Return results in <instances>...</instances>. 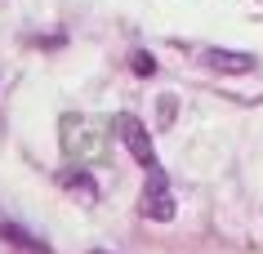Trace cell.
I'll return each mask as SVG.
<instances>
[{"label":"cell","instance_id":"1","mask_svg":"<svg viewBox=\"0 0 263 254\" xmlns=\"http://www.w3.org/2000/svg\"><path fill=\"white\" fill-rule=\"evenodd\" d=\"M111 125H116V139L125 143V152H129V156L143 165V174H147V169H161V161H156V147H152V129L143 125L139 116H134V112H121Z\"/></svg>","mask_w":263,"mask_h":254},{"label":"cell","instance_id":"2","mask_svg":"<svg viewBox=\"0 0 263 254\" xmlns=\"http://www.w3.org/2000/svg\"><path fill=\"white\" fill-rule=\"evenodd\" d=\"M174 197H170V179L165 169H147V183H143V197H139V214L143 219H156V223H170L174 219Z\"/></svg>","mask_w":263,"mask_h":254},{"label":"cell","instance_id":"3","mask_svg":"<svg viewBox=\"0 0 263 254\" xmlns=\"http://www.w3.org/2000/svg\"><path fill=\"white\" fill-rule=\"evenodd\" d=\"M201 63H205V71H219V76H250V71H259V58L241 54V49H205Z\"/></svg>","mask_w":263,"mask_h":254},{"label":"cell","instance_id":"4","mask_svg":"<svg viewBox=\"0 0 263 254\" xmlns=\"http://www.w3.org/2000/svg\"><path fill=\"white\" fill-rule=\"evenodd\" d=\"M58 187H63L67 197L85 201V205H94V201H98V183L89 179V169H58Z\"/></svg>","mask_w":263,"mask_h":254},{"label":"cell","instance_id":"5","mask_svg":"<svg viewBox=\"0 0 263 254\" xmlns=\"http://www.w3.org/2000/svg\"><path fill=\"white\" fill-rule=\"evenodd\" d=\"M0 241L18 245L23 254H54V250H49V245H45L41 237H31L27 227H18V223H5V219H0Z\"/></svg>","mask_w":263,"mask_h":254},{"label":"cell","instance_id":"6","mask_svg":"<svg viewBox=\"0 0 263 254\" xmlns=\"http://www.w3.org/2000/svg\"><path fill=\"white\" fill-rule=\"evenodd\" d=\"M129 67H134V76H152V71H156V58L147 54V49H134V54H129Z\"/></svg>","mask_w":263,"mask_h":254},{"label":"cell","instance_id":"7","mask_svg":"<svg viewBox=\"0 0 263 254\" xmlns=\"http://www.w3.org/2000/svg\"><path fill=\"white\" fill-rule=\"evenodd\" d=\"M174 112H179V99H174V94H165V99H161V125H170V121H174Z\"/></svg>","mask_w":263,"mask_h":254},{"label":"cell","instance_id":"8","mask_svg":"<svg viewBox=\"0 0 263 254\" xmlns=\"http://www.w3.org/2000/svg\"><path fill=\"white\" fill-rule=\"evenodd\" d=\"M94 254H103V250H94Z\"/></svg>","mask_w":263,"mask_h":254}]
</instances>
